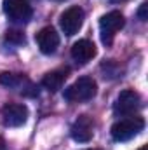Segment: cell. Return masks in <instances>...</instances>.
Returning a JSON list of instances; mask_svg holds the SVG:
<instances>
[{
    "mask_svg": "<svg viewBox=\"0 0 148 150\" xmlns=\"http://www.w3.org/2000/svg\"><path fill=\"white\" fill-rule=\"evenodd\" d=\"M0 115H2V122L7 127H19L28 119V108L21 103H7L2 107Z\"/></svg>",
    "mask_w": 148,
    "mask_h": 150,
    "instance_id": "cell-5",
    "label": "cell"
},
{
    "mask_svg": "<svg viewBox=\"0 0 148 150\" xmlns=\"http://www.w3.org/2000/svg\"><path fill=\"white\" fill-rule=\"evenodd\" d=\"M124 16L120 11H111L108 14L101 16L99 19V33H101V40L105 45H110L113 42V37L118 30L124 28Z\"/></svg>",
    "mask_w": 148,
    "mask_h": 150,
    "instance_id": "cell-3",
    "label": "cell"
},
{
    "mask_svg": "<svg viewBox=\"0 0 148 150\" xmlns=\"http://www.w3.org/2000/svg\"><path fill=\"white\" fill-rule=\"evenodd\" d=\"M145 127V120L141 117H129L118 120L111 126V138L115 142H129Z\"/></svg>",
    "mask_w": 148,
    "mask_h": 150,
    "instance_id": "cell-2",
    "label": "cell"
},
{
    "mask_svg": "<svg viewBox=\"0 0 148 150\" xmlns=\"http://www.w3.org/2000/svg\"><path fill=\"white\" fill-rule=\"evenodd\" d=\"M140 107H141L140 94L136 91H132V89H125L117 96L115 105H113V112L117 115L125 117V115H134L140 110Z\"/></svg>",
    "mask_w": 148,
    "mask_h": 150,
    "instance_id": "cell-4",
    "label": "cell"
},
{
    "mask_svg": "<svg viewBox=\"0 0 148 150\" xmlns=\"http://www.w3.org/2000/svg\"><path fill=\"white\" fill-rule=\"evenodd\" d=\"M28 80L25 79L23 74H12V72H2L0 74V84L5 86V87H11V89H16V87H21L23 84H26Z\"/></svg>",
    "mask_w": 148,
    "mask_h": 150,
    "instance_id": "cell-12",
    "label": "cell"
},
{
    "mask_svg": "<svg viewBox=\"0 0 148 150\" xmlns=\"http://www.w3.org/2000/svg\"><path fill=\"white\" fill-rule=\"evenodd\" d=\"M0 150H7V147H5V143H4V140H0Z\"/></svg>",
    "mask_w": 148,
    "mask_h": 150,
    "instance_id": "cell-15",
    "label": "cell"
},
{
    "mask_svg": "<svg viewBox=\"0 0 148 150\" xmlns=\"http://www.w3.org/2000/svg\"><path fill=\"white\" fill-rule=\"evenodd\" d=\"M35 40L38 44L40 52H44V54H52L58 49V45H59V35L56 33V30L52 26L42 28L35 35Z\"/></svg>",
    "mask_w": 148,
    "mask_h": 150,
    "instance_id": "cell-9",
    "label": "cell"
},
{
    "mask_svg": "<svg viewBox=\"0 0 148 150\" xmlns=\"http://www.w3.org/2000/svg\"><path fill=\"white\" fill-rule=\"evenodd\" d=\"M4 12L16 23H26L33 14L32 5L26 0H4Z\"/></svg>",
    "mask_w": 148,
    "mask_h": 150,
    "instance_id": "cell-6",
    "label": "cell"
},
{
    "mask_svg": "<svg viewBox=\"0 0 148 150\" xmlns=\"http://www.w3.org/2000/svg\"><path fill=\"white\" fill-rule=\"evenodd\" d=\"M85 150H99V149H85Z\"/></svg>",
    "mask_w": 148,
    "mask_h": 150,
    "instance_id": "cell-18",
    "label": "cell"
},
{
    "mask_svg": "<svg viewBox=\"0 0 148 150\" xmlns=\"http://www.w3.org/2000/svg\"><path fill=\"white\" fill-rule=\"evenodd\" d=\"M5 40H7V42H11V44H18V45L26 42L25 33H23V32H19V30H9V32L5 33Z\"/></svg>",
    "mask_w": 148,
    "mask_h": 150,
    "instance_id": "cell-13",
    "label": "cell"
},
{
    "mask_svg": "<svg viewBox=\"0 0 148 150\" xmlns=\"http://www.w3.org/2000/svg\"><path fill=\"white\" fill-rule=\"evenodd\" d=\"M138 150H147V145H143V147H141V149H138Z\"/></svg>",
    "mask_w": 148,
    "mask_h": 150,
    "instance_id": "cell-17",
    "label": "cell"
},
{
    "mask_svg": "<svg viewBox=\"0 0 148 150\" xmlns=\"http://www.w3.org/2000/svg\"><path fill=\"white\" fill-rule=\"evenodd\" d=\"M147 9H148V4H141V7H140V11H138V18L141 19V21H147L148 16H147Z\"/></svg>",
    "mask_w": 148,
    "mask_h": 150,
    "instance_id": "cell-14",
    "label": "cell"
},
{
    "mask_svg": "<svg viewBox=\"0 0 148 150\" xmlns=\"http://www.w3.org/2000/svg\"><path fill=\"white\" fill-rule=\"evenodd\" d=\"M82 23H84V11L78 7V5H73L70 9H66L61 18H59V25H61V30L65 32V35L72 37L75 35L80 28H82Z\"/></svg>",
    "mask_w": 148,
    "mask_h": 150,
    "instance_id": "cell-7",
    "label": "cell"
},
{
    "mask_svg": "<svg viewBox=\"0 0 148 150\" xmlns=\"http://www.w3.org/2000/svg\"><path fill=\"white\" fill-rule=\"evenodd\" d=\"M98 86L91 77H80L77 79L72 86L65 89V100L70 103H80V101H89L96 96Z\"/></svg>",
    "mask_w": 148,
    "mask_h": 150,
    "instance_id": "cell-1",
    "label": "cell"
},
{
    "mask_svg": "<svg viewBox=\"0 0 148 150\" xmlns=\"http://www.w3.org/2000/svg\"><path fill=\"white\" fill-rule=\"evenodd\" d=\"M54 2H65V0H54Z\"/></svg>",
    "mask_w": 148,
    "mask_h": 150,
    "instance_id": "cell-19",
    "label": "cell"
},
{
    "mask_svg": "<svg viewBox=\"0 0 148 150\" xmlns=\"http://www.w3.org/2000/svg\"><path fill=\"white\" fill-rule=\"evenodd\" d=\"M94 56H96V45H94V42H91L87 38H82V40L75 42L73 47H72V58L78 65H85Z\"/></svg>",
    "mask_w": 148,
    "mask_h": 150,
    "instance_id": "cell-10",
    "label": "cell"
},
{
    "mask_svg": "<svg viewBox=\"0 0 148 150\" xmlns=\"http://www.w3.org/2000/svg\"><path fill=\"white\" fill-rule=\"evenodd\" d=\"M66 77H68V70H66V68L52 70V72H49V74L44 75V79H42V86H44L47 91L56 93V91H59V89L63 87Z\"/></svg>",
    "mask_w": 148,
    "mask_h": 150,
    "instance_id": "cell-11",
    "label": "cell"
},
{
    "mask_svg": "<svg viewBox=\"0 0 148 150\" xmlns=\"http://www.w3.org/2000/svg\"><path fill=\"white\" fill-rule=\"evenodd\" d=\"M111 2H115V4H120V2H127V0H111Z\"/></svg>",
    "mask_w": 148,
    "mask_h": 150,
    "instance_id": "cell-16",
    "label": "cell"
},
{
    "mask_svg": "<svg viewBox=\"0 0 148 150\" xmlns=\"http://www.w3.org/2000/svg\"><path fill=\"white\" fill-rule=\"evenodd\" d=\"M70 134L75 142L78 143H87L92 134H94V122L89 115H80L77 120L73 122L72 129H70Z\"/></svg>",
    "mask_w": 148,
    "mask_h": 150,
    "instance_id": "cell-8",
    "label": "cell"
}]
</instances>
